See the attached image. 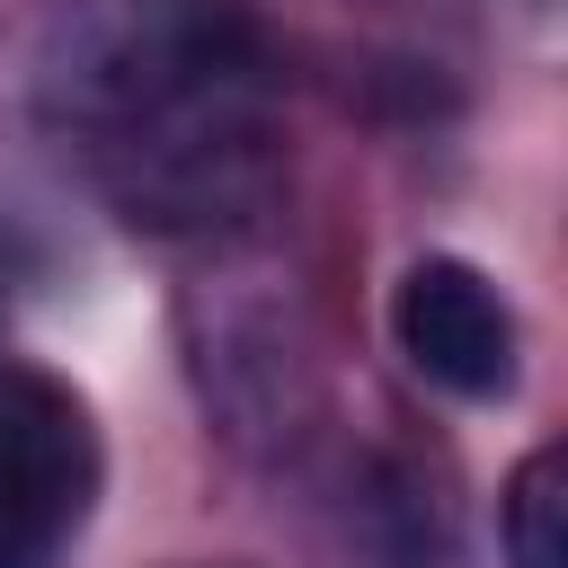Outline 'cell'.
I'll use <instances>...</instances> for the list:
<instances>
[{"label": "cell", "mask_w": 568, "mask_h": 568, "mask_svg": "<svg viewBox=\"0 0 568 568\" xmlns=\"http://www.w3.org/2000/svg\"><path fill=\"white\" fill-rule=\"evenodd\" d=\"M106 453L71 382L0 364V568H62L98 506Z\"/></svg>", "instance_id": "2"}, {"label": "cell", "mask_w": 568, "mask_h": 568, "mask_svg": "<svg viewBox=\"0 0 568 568\" xmlns=\"http://www.w3.org/2000/svg\"><path fill=\"white\" fill-rule=\"evenodd\" d=\"M497 532H506V568H568V453L559 444L515 462L497 497Z\"/></svg>", "instance_id": "4"}, {"label": "cell", "mask_w": 568, "mask_h": 568, "mask_svg": "<svg viewBox=\"0 0 568 568\" xmlns=\"http://www.w3.org/2000/svg\"><path fill=\"white\" fill-rule=\"evenodd\" d=\"M390 328L399 355L453 399H497L515 382V311L470 257H417L390 293Z\"/></svg>", "instance_id": "3"}, {"label": "cell", "mask_w": 568, "mask_h": 568, "mask_svg": "<svg viewBox=\"0 0 568 568\" xmlns=\"http://www.w3.org/2000/svg\"><path fill=\"white\" fill-rule=\"evenodd\" d=\"M36 106L142 231H231L275 186V80L240 0H98L62 18Z\"/></svg>", "instance_id": "1"}]
</instances>
